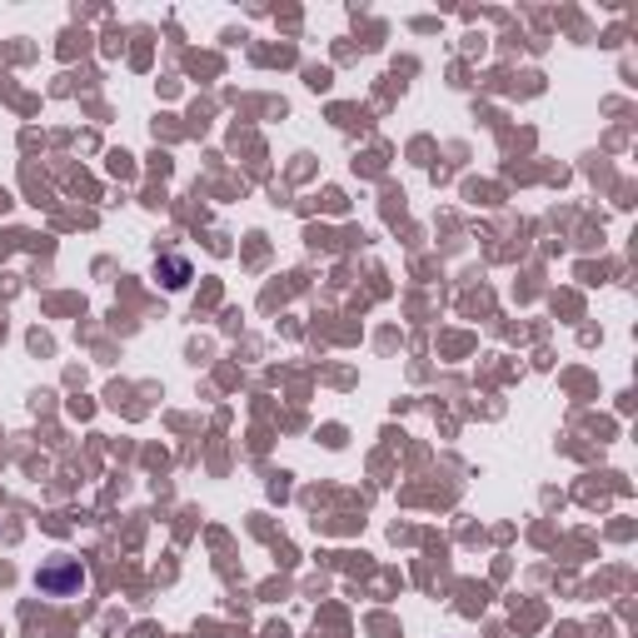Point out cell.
<instances>
[{"mask_svg": "<svg viewBox=\"0 0 638 638\" xmlns=\"http://www.w3.org/2000/svg\"><path fill=\"white\" fill-rule=\"evenodd\" d=\"M86 569H80V559H66V553H60V559H46L36 569V589L46 593V599H80V593H86Z\"/></svg>", "mask_w": 638, "mask_h": 638, "instance_id": "cell-1", "label": "cell"}, {"mask_svg": "<svg viewBox=\"0 0 638 638\" xmlns=\"http://www.w3.org/2000/svg\"><path fill=\"white\" fill-rule=\"evenodd\" d=\"M155 269H160V275H165V285H170V289H180L185 279H190V259H180V255H165Z\"/></svg>", "mask_w": 638, "mask_h": 638, "instance_id": "cell-2", "label": "cell"}]
</instances>
